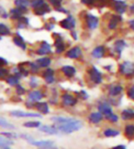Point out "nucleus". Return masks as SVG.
<instances>
[{"label": "nucleus", "instance_id": "f257e3e1", "mask_svg": "<svg viewBox=\"0 0 134 149\" xmlns=\"http://www.w3.org/2000/svg\"><path fill=\"white\" fill-rule=\"evenodd\" d=\"M51 120L54 124V126L57 128V130L62 134H72L79 131L83 127L82 121L72 117L53 116Z\"/></svg>", "mask_w": 134, "mask_h": 149}, {"label": "nucleus", "instance_id": "f03ea898", "mask_svg": "<svg viewBox=\"0 0 134 149\" xmlns=\"http://www.w3.org/2000/svg\"><path fill=\"white\" fill-rule=\"evenodd\" d=\"M129 48V42H128L125 38H117L112 44V47H111V52L112 55H114L115 57H117L118 59L121 58L122 56L124 50Z\"/></svg>", "mask_w": 134, "mask_h": 149}, {"label": "nucleus", "instance_id": "7ed1b4c3", "mask_svg": "<svg viewBox=\"0 0 134 149\" xmlns=\"http://www.w3.org/2000/svg\"><path fill=\"white\" fill-rule=\"evenodd\" d=\"M119 73L127 79L134 78V61H123L119 65Z\"/></svg>", "mask_w": 134, "mask_h": 149}, {"label": "nucleus", "instance_id": "20e7f679", "mask_svg": "<svg viewBox=\"0 0 134 149\" xmlns=\"http://www.w3.org/2000/svg\"><path fill=\"white\" fill-rule=\"evenodd\" d=\"M129 3L126 0H112L111 1V8L115 14L120 16H124L128 13Z\"/></svg>", "mask_w": 134, "mask_h": 149}, {"label": "nucleus", "instance_id": "39448f33", "mask_svg": "<svg viewBox=\"0 0 134 149\" xmlns=\"http://www.w3.org/2000/svg\"><path fill=\"white\" fill-rule=\"evenodd\" d=\"M22 137L24 139H26L30 145H32L34 146L40 147L41 149H55L56 146L53 141L50 140H40V141H35L33 138L29 137V135H22Z\"/></svg>", "mask_w": 134, "mask_h": 149}, {"label": "nucleus", "instance_id": "423d86ee", "mask_svg": "<svg viewBox=\"0 0 134 149\" xmlns=\"http://www.w3.org/2000/svg\"><path fill=\"white\" fill-rule=\"evenodd\" d=\"M87 73L89 76V79L94 84L98 85V84L102 83V81H103V74L95 66H92L91 68H89L87 70Z\"/></svg>", "mask_w": 134, "mask_h": 149}, {"label": "nucleus", "instance_id": "0eeeda50", "mask_svg": "<svg viewBox=\"0 0 134 149\" xmlns=\"http://www.w3.org/2000/svg\"><path fill=\"white\" fill-rule=\"evenodd\" d=\"M124 21L123 16L118 14H112L107 21V29L108 30H117L119 27V25Z\"/></svg>", "mask_w": 134, "mask_h": 149}, {"label": "nucleus", "instance_id": "6e6552de", "mask_svg": "<svg viewBox=\"0 0 134 149\" xmlns=\"http://www.w3.org/2000/svg\"><path fill=\"white\" fill-rule=\"evenodd\" d=\"M86 23L89 30H95L99 27L100 20L98 17L90 14V13H87L86 15Z\"/></svg>", "mask_w": 134, "mask_h": 149}, {"label": "nucleus", "instance_id": "1a4fd4ad", "mask_svg": "<svg viewBox=\"0 0 134 149\" xmlns=\"http://www.w3.org/2000/svg\"><path fill=\"white\" fill-rule=\"evenodd\" d=\"M10 115L17 118H41V114L37 113H29L20 111V110H15L10 113Z\"/></svg>", "mask_w": 134, "mask_h": 149}, {"label": "nucleus", "instance_id": "9d476101", "mask_svg": "<svg viewBox=\"0 0 134 149\" xmlns=\"http://www.w3.org/2000/svg\"><path fill=\"white\" fill-rule=\"evenodd\" d=\"M107 48L105 45H98V46L95 47L91 51V57L95 60H100L104 58L107 53Z\"/></svg>", "mask_w": 134, "mask_h": 149}, {"label": "nucleus", "instance_id": "9b49d317", "mask_svg": "<svg viewBox=\"0 0 134 149\" xmlns=\"http://www.w3.org/2000/svg\"><path fill=\"white\" fill-rule=\"evenodd\" d=\"M62 103L65 107H73L77 103V98L71 93H63L61 97Z\"/></svg>", "mask_w": 134, "mask_h": 149}, {"label": "nucleus", "instance_id": "f8f14e48", "mask_svg": "<svg viewBox=\"0 0 134 149\" xmlns=\"http://www.w3.org/2000/svg\"><path fill=\"white\" fill-rule=\"evenodd\" d=\"M53 52V48L52 45L47 41H42L40 45L39 49L36 50V54L39 56H47Z\"/></svg>", "mask_w": 134, "mask_h": 149}, {"label": "nucleus", "instance_id": "ddd939ff", "mask_svg": "<svg viewBox=\"0 0 134 149\" xmlns=\"http://www.w3.org/2000/svg\"><path fill=\"white\" fill-rule=\"evenodd\" d=\"M60 26L65 29L74 30L75 29V26H76V20L73 16L69 15L66 18L62 19V20L60 22Z\"/></svg>", "mask_w": 134, "mask_h": 149}, {"label": "nucleus", "instance_id": "4468645a", "mask_svg": "<svg viewBox=\"0 0 134 149\" xmlns=\"http://www.w3.org/2000/svg\"><path fill=\"white\" fill-rule=\"evenodd\" d=\"M44 97V93L40 90H33L28 95V102L35 104L36 102H41Z\"/></svg>", "mask_w": 134, "mask_h": 149}, {"label": "nucleus", "instance_id": "2eb2a0df", "mask_svg": "<svg viewBox=\"0 0 134 149\" xmlns=\"http://www.w3.org/2000/svg\"><path fill=\"white\" fill-rule=\"evenodd\" d=\"M82 55H83V50L79 46H74L71 49H69L65 53V56L68 59L71 60H77L82 57Z\"/></svg>", "mask_w": 134, "mask_h": 149}, {"label": "nucleus", "instance_id": "dca6fc26", "mask_svg": "<svg viewBox=\"0 0 134 149\" xmlns=\"http://www.w3.org/2000/svg\"><path fill=\"white\" fill-rule=\"evenodd\" d=\"M54 48H55V53L57 54H62L65 51L66 49V44L63 40V38L58 35L56 37L54 40Z\"/></svg>", "mask_w": 134, "mask_h": 149}, {"label": "nucleus", "instance_id": "f3484780", "mask_svg": "<svg viewBox=\"0 0 134 149\" xmlns=\"http://www.w3.org/2000/svg\"><path fill=\"white\" fill-rule=\"evenodd\" d=\"M98 112H100L102 114L105 116V117H107V116L113 113L112 106L110 105V103H108L107 102H100L98 104Z\"/></svg>", "mask_w": 134, "mask_h": 149}, {"label": "nucleus", "instance_id": "a211bd4d", "mask_svg": "<svg viewBox=\"0 0 134 149\" xmlns=\"http://www.w3.org/2000/svg\"><path fill=\"white\" fill-rule=\"evenodd\" d=\"M124 91V88L122 85H120L119 83H113L108 88V94L111 97H117L122 93Z\"/></svg>", "mask_w": 134, "mask_h": 149}, {"label": "nucleus", "instance_id": "6ab92c4d", "mask_svg": "<svg viewBox=\"0 0 134 149\" xmlns=\"http://www.w3.org/2000/svg\"><path fill=\"white\" fill-rule=\"evenodd\" d=\"M42 78L44 79L46 83L48 84H53L55 81V77H54V70L51 68H47L44 72H42Z\"/></svg>", "mask_w": 134, "mask_h": 149}, {"label": "nucleus", "instance_id": "aec40b11", "mask_svg": "<svg viewBox=\"0 0 134 149\" xmlns=\"http://www.w3.org/2000/svg\"><path fill=\"white\" fill-rule=\"evenodd\" d=\"M34 11V14L36 16H44L48 14V13L51 12V6H49L48 3H43L42 5H41L40 6H38V8H34L33 9Z\"/></svg>", "mask_w": 134, "mask_h": 149}, {"label": "nucleus", "instance_id": "412c9836", "mask_svg": "<svg viewBox=\"0 0 134 149\" xmlns=\"http://www.w3.org/2000/svg\"><path fill=\"white\" fill-rule=\"evenodd\" d=\"M26 12V10H23L21 8H14L10 9L9 11V17L11 19H13V20H18L20 17H22L24 16V13Z\"/></svg>", "mask_w": 134, "mask_h": 149}, {"label": "nucleus", "instance_id": "4be33fe9", "mask_svg": "<svg viewBox=\"0 0 134 149\" xmlns=\"http://www.w3.org/2000/svg\"><path fill=\"white\" fill-rule=\"evenodd\" d=\"M104 118V115L102 114L100 112H93L89 114L88 116V120L89 122L91 123V124H94V125H98L99 123L102 122Z\"/></svg>", "mask_w": 134, "mask_h": 149}, {"label": "nucleus", "instance_id": "5701e85b", "mask_svg": "<svg viewBox=\"0 0 134 149\" xmlns=\"http://www.w3.org/2000/svg\"><path fill=\"white\" fill-rule=\"evenodd\" d=\"M39 130L42 133H45L51 135H54V134H58L60 132L57 130V128L54 125H41L39 127Z\"/></svg>", "mask_w": 134, "mask_h": 149}, {"label": "nucleus", "instance_id": "b1692460", "mask_svg": "<svg viewBox=\"0 0 134 149\" xmlns=\"http://www.w3.org/2000/svg\"><path fill=\"white\" fill-rule=\"evenodd\" d=\"M34 106L38 110V112H40L42 114H48L50 113V107L46 102H38L35 103Z\"/></svg>", "mask_w": 134, "mask_h": 149}, {"label": "nucleus", "instance_id": "393cba45", "mask_svg": "<svg viewBox=\"0 0 134 149\" xmlns=\"http://www.w3.org/2000/svg\"><path fill=\"white\" fill-rule=\"evenodd\" d=\"M61 72L62 74L67 78H73L76 74V69L74 66H70V65H65L62 66L61 69Z\"/></svg>", "mask_w": 134, "mask_h": 149}, {"label": "nucleus", "instance_id": "a878e982", "mask_svg": "<svg viewBox=\"0 0 134 149\" xmlns=\"http://www.w3.org/2000/svg\"><path fill=\"white\" fill-rule=\"evenodd\" d=\"M37 64H38V66H39L41 69V68H49V66L52 64V59L47 56H43L41 58H40V59H38L36 61H35Z\"/></svg>", "mask_w": 134, "mask_h": 149}, {"label": "nucleus", "instance_id": "bb28decb", "mask_svg": "<svg viewBox=\"0 0 134 149\" xmlns=\"http://www.w3.org/2000/svg\"><path fill=\"white\" fill-rule=\"evenodd\" d=\"M13 42H14V44L16 45V46H18V48H20V49H22L24 50L27 49V44H26V42H25L24 38L21 37L20 34L17 33L14 36V38H13Z\"/></svg>", "mask_w": 134, "mask_h": 149}, {"label": "nucleus", "instance_id": "cd10ccee", "mask_svg": "<svg viewBox=\"0 0 134 149\" xmlns=\"http://www.w3.org/2000/svg\"><path fill=\"white\" fill-rule=\"evenodd\" d=\"M20 78L15 75V74H12V75H8L6 79V81L8 82V85L10 86H17L20 84Z\"/></svg>", "mask_w": 134, "mask_h": 149}, {"label": "nucleus", "instance_id": "c85d7f7f", "mask_svg": "<svg viewBox=\"0 0 134 149\" xmlns=\"http://www.w3.org/2000/svg\"><path fill=\"white\" fill-rule=\"evenodd\" d=\"M14 4L17 8L27 11L28 8L30 6V0H15Z\"/></svg>", "mask_w": 134, "mask_h": 149}, {"label": "nucleus", "instance_id": "c756f323", "mask_svg": "<svg viewBox=\"0 0 134 149\" xmlns=\"http://www.w3.org/2000/svg\"><path fill=\"white\" fill-rule=\"evenodd\" d=\"M121 118L125 121L134 119V111L131 109H125L121 112Z\"/></svg>", "mask_w": 134, "mask_h": 149}, {"label": "nucleus", "instance_id": "7c9ffc66", "mask_svg": "<svg viewBox=\"0 0 134 149\" xmlns=\"http://www.w3.org/2000/svg\"><path fill=\"white\" fill-rule=\"evenodd\" d=\"M29 23V18L26 17H20L18 20H17V29H26L28 27V25Z\"/></svg>", "mask_w": 134, "mask_h": 149}, {"label": "nucleus", "instance_id": "2f4dec72", "mask_svg": "<svg viewBox=\"0 0 134 149\" xmlns=\"http://www.w3.org/2000/svg\"><path fill=\"white\" fill-rule=\"evenodd\" d=\"M14 143L12 142L11 140H9L8 138L5 137V136H0V147L5 149V148H8V146H12Z\"/></svg>", "mask_w": 134, "mask_h": 149}, {"label": "nucleus", "instance_id": "473e14b6", "mask_svg": "<svg viewBox=\"0 0 134 149\" xmlns=\"http://www.w3.org/2000/svg\"><path fill=\"white\" fill-rule=\"evenodd\" d=\"M103 134L106 137H115V136H118L119 134V131L115 130V129H112V128H107L103 132Z\"/></svg>", "mask_w": 134, "mask_h": 149}, {"label": "nucleus", "instance_id": "72a5a7b5", "mask_svg": "<svg viewBox=\"0 0 134 149\" xmlns=\"http://www.w3.org/2000/svg\"><path fill=\"white\" fill-rule=\"evenodd\" d=\"M11 33V30L8 26L4 23H0V36H8Z\"/></svg>", "mask_w": 134, "mask_h": 149}, {"label": "nucleus", "instance_id": "f704fd0d", "mask_svg": "<svg viewBox=\"0 0 134 149\" xmlns=\"http://www.w3.org/2000/svg\"><path fill=\"white\" fill-rule=\"evenodd\" d=\"M124 133L127 137L134 136V125H127L124 129Z\"/></svg>", "mask_w": 134, "mask_h": 149}, {"label": "nucleus", "instance_id": "c9c22d12", "mask_svg": "<svg viewBox=\"0 0 134 149\" xmlns=\"http://www.w3.org/2000/svg\"><path fill=\"white\" fill-rule=\"evenodd\" d=\"M23 125L26 128H39L41 125V122L39 121H28L26 123H24Z\"/></svg>", "mask_w": 134, "mask_h": 149}, {"label": "nucleus", "instance_id": "e433bc0d", "mask_svg": "<svg viewBox=\"0 0 134 149\" xmlns=\"http://www.w3.org/2000/svg\"><path fill=\"white\" fill-rule=\"evenodd\" d=\"M0 126L5 129H14L15 128V126L13 125L8 123L7 121V119H5L4 117H1V116H0Z\"/></svg>", "mask_w": 134, "mask_h": 149}, {"label": "nucleus", "instance_id": "4c0bfd02", "mask_svg": "<svg viewBox=\"0 0 134 149\" xmlns=\"http://www.w3.org/2000/svg\"><path fill=\"white\" fill-rule=\"evenodd\" d=\"M107 1V0H81V2L83 4H85L86 6H95L98 4H103Z\"/></svg>", "mask_w": 134, "mask_h": 149}, {"label": "nucleus", "instance_id": "58836bf2", "mask_svg": "<svg viewBox=\"0 0 134 149\" xmlns=\"http://www.w3.org/2000/svg\"><path fill=\"white\" fill-rule=\"evenodd\" d=\"M40 69L41 68L38 66V64L36 62H29V72H31L32 73L39 72Z\"/></svg>", "mask_w": 134, "mask_h": 149}, {"label": "nucleus", "instance_id": "ea45409f", "mask_svg": "<svg viewBox=\"0 0 134 149\" xmlns=\"http://www.w3.org/2000/svg\"><path fill=\"white\" fill-rule=\"evenodd\" d=\"M43 3H45V0H30V6L34 9Z\"/></svg>", "mask_w": 134, "mask_h": 149}, {"label": "nucleus", "instance_id": "a19ab883", "mask_svg": "<svg viewBox=\"0 0 134 149\" xmlns=\"http://www.w3.org/2000/svg\"><path fill=\"white\" fill-rule=\"evenodd\" d=\"M9 73V70L8 69L4 68H0V80H3V79H7V77L8 76Z\"/></svg>", "mask_w": 134, "mask_h": 149}, {"label": "nucleus", "instance_id": "79ce46f5", "mask_svg": "<svg viewBox=\"0 0 134 149\" xmlns=\"http://www.w3.org/2000/svg\"><path fill=\"white\" fill-rule=\"evenodd\" d=\"M127 96L129 97V98L132 101H134V83L131 84V85L128 88V91H127Z\"/></svg>", "mask_w": 134, "mask_h": 149}, {"label": "nucleus", "instance_id": "37998d69", "mask_svg": "<svg viewBox=\"0 0 134 149\" xmlns=\"http://www.w3.org/2000/svg\"><path fill=\"white\" fill-rule=\"evenodd\" d=\"M127 27L129 29V30L134 33V17H130L127 20Z\"/></svg>", "mask_w": 134, "mask_h": 149}, {"label": "nucleus", "instance_id": "c03bdc74", "mask_svg": "<svg viewBox=\"0 0 134 149\" xmlns=\"http://www.w3.org/2000/svg\"><path fill=\"white\" fill-rule=\"evenodd\" d=\"M47 1L50 5H52L54 8L62 6V0H47Z\"/></svg>", "mask_w": 134, "mask_h": 149}, {"label": "nucleus", "instance_id": "a18cd8bd", "mask_svg": "<svg viewBox=\"0 0 134 149\" xmlns=\"http://www.w3.org/2000/svg\"><path fill=\"white\" fill-rule=\"evenodd\" d=\"M29 86L31 88H37L38 86H39V81H38V79L36 77L32 76L30 78V80H29Z\"/></svg>", "mask_w": 134, "mask_h": 149}, {"label": "nucleus", "instance_id": "49530a36", "mask_svg": "<svg viewBox=\"0 0 134 149\" xmlns=\"http://www.w3.org/2000/svg\"><path fill=\"white\" fill-rule=\"evenodd\" d=\"M128 15L130 17H134V0L129 3V8H128Z\"/></svg>", "mask_w": 134, "mask_h": 149}, {"label": "nucleus", "instance_id": "de8ad7c7", "mask_svg": "<svg viewBox=\"0 0 134 149\" xmlns=\"http://www.w3.org/2000/svg\"><path fill=\"white\" fill-rule=\"evenodd\" d=\"M106 119L107 121H109L110 123H117L119 121V116L116 114V113H111L110 115H108L106 117Z\"/></svg>", "mask_w": 134, "mask_h": 149}, {"label": "nucleus", "instance_id": "09e8293b", "mask_svg": "<svg viewBox=\"0 0 134 149\" xmlns=\"http://www.w3.org/2000/svg\"><path fill=\"white\" fill-rule=\"evenodd\" d=\"M16 93L18 95H23L26 93V89H25L22 85H20V84H18V85L16 86Z\"/></svg>", "mask_w": 134, "mask_h": 149}, {"label": "nucleus", "instance_id": "8fccbe9b", "mask_svg": "<svg viewBox=\"0 0 134 149\" xmlns=\"http://www.w3.org/2000/svg\"><path fill=\"white\" fill-rule=\"evenodd\" d=\"M0 17L3 18H8L9 17V13H8L3 6H0Z\"/></svg>", "mask_w": 134, "mask_h": 149}, {"label": "nucleus", "instance_id": "3c124183", "mask_svg": "<svg viewBox=\"0 0 134 149\" xmlns=\"http://www.w3.org/2000/svg\"><path fill=\"white\" fill-rule=\"evenodd\" d=\"M1 134L3 135V136L7 137V138H16L17 135L15 134H12V133H9V132H2Z\"/></svg>", "mask_w": 134, "mask_h": 149}, {"label": "nucleus", "instance_id": "603ef678", "mask_svg": "<svg viewBox=\"0 0 134 149\" xmlns=\"http://www.w3.org/2000/svg\"><path fill=\"white\" fill-rule=\"evenodd\" d=\"M8 64V61L3 57H0V68H4Z\"/></svg>", "mask_w": 134, "mask_h": 149}, {"label": "nucleus", "instance_id": "864d4df0", "mask_svg": "<svg viewBox=\"0 0 134 149\" xmlns=\"http://www.w3.org/2000/svg\"><path fill=\"white\" fill-rule=\"evenodd\" d=\"M79 95H80V97H81L83 100H86L88 98V94L85 92V91H81Z\"/></svg>", "mask_w": 134, "mask_h": 149}, {"label": "nucleus", "instance_id": "5fc2aeb1", "mask_svg": "<svg viewBox=\"0 0 134 149\" xmlns=\"http://www.w3.org/2000/svg\"><path fill=\"white\" fill-rule=\"evenodd\" d=\"M45 28H46V29H48V30H52V29L54 28V23H51V22L47 23V24L45 25Z\"/></svg>", "mask_w": 134, "mask_h": 149}, {"label": "nucleus", "instance_id": "6e6d98bb", "mask_svg": "<svg viewBox=\"0 0 134 149\" xmlns=\"http://www.w3.org/2000/svg\"><path fill=\"white\" fill-rule=\"evenodd\" d=\"M55 10L58 11V12H62V13H67V14H68V11L65 8H63L62 6H59V8H55Z\"/></svg>", "mask_w": 134, "mask_h": 149}, {"label": "nucleus", "instance_id": "4d7b16f0", "mask_svg": "<svg viewBox=\"0 0 134 149\" xmlns=\"http://www.w3.org/2000/svg\"><path fill=\"white\" fill-rule=\"evenodd\" d=\"M71 35H72V38H74V40H78V37H77V32L74 31V30H72L71 32Z\"/></svg>", "mask_w": 134, "mask_h": 149}, {"label": "nucleus", "instance_id": "13d9d810", "mask_svg": "<svg viewBox=\"0 0 134 149\" xmlns=\"http://www.w3.org/2000/svg\"><path fill=\"white\" fill-rule=\"evenodd\" d=\"M112 149H126V147L122 145H119V146H115L113 147Z\"/></svg>", "mask_w": 134, "mask_h": 149}]
</instances>
